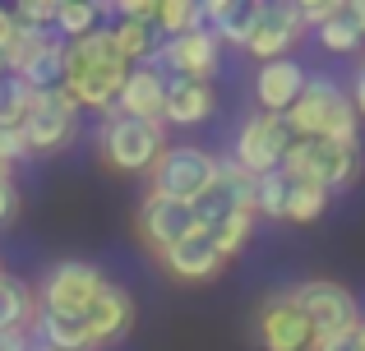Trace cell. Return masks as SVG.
I'll list each match as a JSON object with an SVG mask.
<instances>
[{"label": "cell", "instance_id": "obj_1", "mask_svg": "<svg viewBox=\"0 0 365 351\" xmlns=\"http://www.w3.org/2000/svg\"><path fill=\"white\" fill-rule=\"evenodd\" d=\"M130 70L134 65L120 61L116 42H111V28L102 23L98 33L79 37V42H65V83L61 88L74 98L79 111H102V116H107V111L116 107Z\"/></svg>", "mask_w": 365, "mask_h": 351}, {"label": "cell", "instance_id": "obj_2", "mask_svg": "<svg viewBox=\"0 0 365 351\" xmlns=\"http://www.w3.org/2000/svg\"><path fill=\"white\" fill-rule=\"evenodd\" d=\"M287 130L292 139H333V144H361V116L351 107L347 88L329 74H310L305 79V93L292 102L287 111Z\"/></svg>", "mask_w": 365, "mask_h": 351}, {"label": "cell", "instance_id": "obj_3", "mask_svg": "<svg viewBox=\"0 0 365 351\" xmlns=\"http://www.w3.org/2000/svg\"><path fill=\"white\" fill-rule=\"evenodd\" d=\"M167 125L153 120H134V116H102L98 130V157L111 167L116 176H148L153 162L167 153Z\"/></svg>", "mask_w": 365, "mask_h": 351}, {"label": "cell", "instance_id": "obj_4", "mask_svg": "<svg viewBox=\"0 0 365 351\" xmlns=\"http://www.w3.org/2000/svg\"><path fill=\"white\" fill-rule=\"evenodd\" d=\"M287 180H314L329 194L351 189L361 176V144H333V139H292L282 167Z\"/></svg>", "mask_w": 365, "mask_h": 351}, {"label": "cell", "instance_id": "obj_5", "mask_svg": "<svg viewBox=\"0 0 365 351\" xmlns=\"http://www.w3.org/2000/svg\"><path fill=\"white\" fill-rule=\"evenodd\" d=\"M213 180H217V153H208L199 144H167V153L148 172V194L195 208L213 189Z\"/></svg>", "mask_w": 365, "mask_h": 351}, {"label": "cell", "instance_id": "obj_6", "mask_svg": "<svg viewBox=\"0 0 365 351\" xmlns=\"http://www.w3.org/2000/svg\"><path fill=\"white\" fill-rule=\"evenodd\" d=\"M102 287H107V278H102L98 263L88 259H56L51 268L37 278V310L42 315H74V319H88V310L98 305Z\"/></svg>", "mask_w": 365, "mask_h": 351}, {"label": "cell", "instance_id": "obj_7", "mask_svg": "<svg viewBox=\"0 0 365 351\" xmlns=\"http://www.w3.org/2000/svg\"><path fill=\"white\" fill-rule=\"evenodd\" d=\"M79 116L83 111L74 107V98L65 88L33 93V107H28L24 125H19V135L28 144V157H51L61 148H70L74 135H79Z\"/></svg>", "mask_w": 365, "mask_h": 351}, {"label": "cell", "instance_id": "obj_8", "mask_svg": "<svg viewBox=\"0 0 365 351\" xmlns=\"http://www.w3.org/2000/svg\"><path fill=\"white\" fill-rule=\"evenodd\" d=\"M305 33H310V28H305L296 0H255V33H250L245 56H255L259 65L264 61H287Z\"/></svg>", "mask_w": 365, "mask_h": 351}, {"label": "cell", "instance_id": "obj_9", "mask_svg": "<svg viewBox=\"0 0 365 351\" xmlns=\"http://www.w3.org/2000/svg\"><path fill=\"white\" fill-rule=\"evenodd\" d=\"M292 148V130H287L282 116H268V111H255L250 120H241L236 130V144H232V162L250 176H264V172H277Z\"/></svg>", "mask_w": 365, "mask_h": 351}, {"label": "cell", "instance_id": "obj_10", "mask_svg": "<svg viewBox=\"0 0 365 351\" xmlns=\"http://www.w3.org/2000/svg\"><path fill=\"white\" fill-rule=\"evenodd\" d=\"M287 296L296 300L305 319H310L314 337H329V333H342V328L361 324V305L342 282H329V278H310V282H296Z\"/></svg>", "mask_w": 365, "mask_h": 351}, {"label": "cell", "instance_id": "obj_11", "mask_svg": "<svg viewBox=\"0 0 365 351\" xmlns=\"http://www.w3.org/2000/svg\"><path fill=\"white\" fill-rule=\"evenodd\" d=\"M134 231H139L143 250H148L153 259H162L171 245H180L185 236L199 231V217H195L190 204H171V199H162V194H143L139 213H134Z\"/></svg>", "mask_w": 365, "mask_h": 351}, {"label": "cell", "instance_id": "obj_12", "mask_svg": "<svg viewBox=\"0 0 365 351\" xmlns=\"http://www.w3.org/2000/svg\"><path fill=\"white\" fill-rule=\"evenodd\" d=\"M153 65H158L167 79H199V83H208L217 74V65H222V42L213 37V28H199V33L162 42L158 56H153Z\"/></svg>", "mask_w": 365, "mask_h": 351}, {"label": "cell", "instance_id": "obj_13", "mask_svg": "<svg viewBox=\"0 0 365 351\" xmlns=\"http://www.w3.org/2000/svg\"><path fill=\"white\" fill-rule=\"evenodd\" d=\"M255 342L264 351H310L314 328H310V319L296 310V300L287 296V291H273L255 315Z\"/></svg>", "mask_w": 365, "mask_h": 351}, {"label": "cell", "instance_id": "obj_14", "mask_svg": "<svg viewBox=\"0 0 365 351\" xmlns=\"http://www.w3.org/2000/svg\"><path fill=\"white\" fill-rule=\"evenodd\" d=\"M162 268L171 273L176 282H190V287H199V282H213L217 273L227 268V259H222V250L213 245V236L199 226L195 236H185L180 245H171L167 254H162Z\"/></svg>", "mask_w": 365, "mask_h": 351}, {"label": "cell", "instance_id": "obj_15", "mask_svg": "<svg viewBox=\"0 0 365 351\" xmlns=\"http://www.w3.org/2000/svg\"><path fill=\"white\" fill-rule=\"evenodd\" d=\"M134 319H139V305H134V296L120 287V282H107L98 296V305L88 310V333H93V351H107L130 337Z\"/></svg>", "mask_w": 365, "mask_h": 351}, {"label": "cell", "instance_id": "obj_16", "mask_svg": "<svg viewBox=\"0 0 365 351\" xmlns=\"http://www.w3.org/2000/svg\"><path fill=\"white\" fill-rule=\"evenodd\" d=\"M305 65L301 61H264L255 70V102H259V111H268V116H287L292 111V102L305 93Z\"/></svg>", "mask_w": 365, "mask_h": 351}, {"label": "cell", "instance_id": "obj_17", "mask_svg": "<svg viewBox=\"0 0 365 351\" xmlns=\"http://www.w3.org/2000/svg\"><path fill=\"white\" fill-rule=\"evenodd\" d=\"M167 83H171V79L158 70V65H134L111 111H116V116H134V120H153V125H162V107H167ZM111 111H107V116H111Z\"/></svg>", "mask_w": 365, "mask_h": 351}, {"label": "cell", "instance_id": "obj_18", "mask_svg": "<svg viewBox=\"0 0 365 351\" xmlns=\"http://www.w3.org/2000/svg\"><path fill=\"white\" fill-rule=\"evenodd\" d=\"M213 111H217L213 83H199V79H171L167 83V107H162V125L167 130H199L213 120Z\"/></svg>", "mask_w": 365, "mask_h": 351}, {"label": "cell", "instance_id": "obj_19", "mask_svg": "<svg viewBox=\"0 0 365 351\" xmlns=\"http://www.w3.org/2000/svg\"><path fill=\"white\" fill-rule=\"evenodd\" d=\"M33 342L46 347V351H93V333H88V319H74V315H42V310H37Z\"/></svg>", "mask_w": 365, "mask_h": 351}, {"label": "cell", "instance_id": "obj_20", "mask_svg": "<svg viewBox=\"0 0 365 351\" xmlns=\"http://www.w3.org/2000/svg\"><path fill=\"white\" fill-rule=\"evenodd\" d=\"M33 324H37V291L14 273H0V328L33 333Z\"/></svg>", "mask_w": 365, "mask_h": 351}, {"label": "cell", "instance_id": "obj_21", "mask_svg": "<svg viewBox=\"0 0 365 351\" xmlns=\"http://www.w3.org/2000/svg\"><path fill=\"white\" fill-rule=\"evenodd\" d=\"M107 28H111V42H116V51H120L125 65H153V56H158V46H162V37H158L153 23L116 19V23H107Z\"/></svg>", "mask_w": 365, "mask_h": 351}, {"label": "cell", "instance_id": "obj_22", "mask_svg": "<svg viewBox=\"0 0 365 351\" xmlns=\"http://www.w3.org/2000/svg\"><path fill=\"white\" fill-rule=\"evenodd\" d=\"M102 19H107V5H98V0H56V33H61V42H79V37L98 33Z\"/></svg>", "mask_w": 365, "mask_h": 351}, {"label": "cell", "instance_id": "obj_23", "mask_svg": "<svg viewBox=\"0 0 365 351\" xmlns=\"http://www.w3.org/2000/svg\"><path fill=\"white\" fill-rule=\"evenodd\" d=\"M329 204H333V194L324 185H314V180H292V185H287V213H282V222L310 226V222H319V217L329 213Z\"/></svg>", "mask_w": 365, "mask_h": 351}, {"label": "cell", "instance_id": "obj_24", "mask_svg": "<svg viewBox=\"0 0 365 351\" xmlns=\"http://www.w3.org/2000/svg\"><path fill=\"white\" fill-rule=\"evenodd\" d=\"M153 28H158L162 42L185 37V33H199V28H204V9H199L195 0H158V19H153Z\"/></svg>", "mask_w": 365, "mask_h": 351}, {"label": "cell", "instance_id": "obj_25", "mask_svg": "<svg viewBox=\"0 0 365 351\" xmlns=\"http://www.w3.org/2000/svg\"><path fill=\"white\" fill-rule=\"evenodd\" d=\"M314 37H319V46L333 51V56H361V46H365L356 23H351V14H347V5H342V14H333L329 23L314 28Z\"/></svg>", "mask_w": 365, "mask_h": 351}, {"label": "cell", "instance_id": "obj_26", "mask_svg": "<svg viewBox=\"0 0 365 351\" xmlns=\"http://www.w3.org/2000/svg\"><path fill=\"white\" fill-rule=\"evenodd\" d=\"M33 107V88H28L19 74H5L0 79V130H19Z\"/></svg>", "mask_w": 365, "mask_h": 351}, {"label": "cell", "instance_id": "obj_27", "mask_svg": "<svg viewBox=\"0 0 365 351\" xmlns=\"http://www.w3.org/2000/svg\"><path fill=\"white\" fill-rule=\"evenodd\" d=\"M208 236H213V245L222 250V259L232 263L236 254L250 245V236H255V213H232V217H222V222H217Z\"/></svg>", "mask_w": 365, "mask_h": 351}, {"label": "cell", "instance_id": "obj_28", "mask_svg": "<svg viewBox=\"0 0 365 351\" xmlns=\"http://www.w3.org/2000/svg\"><path fill=\"white\" fill-rule=\"evenodd\" d=\"M287 180L282 172H264V176H255V217H277L282 222V213H287Z\"/></svg>", "mask_w": 365, "mask_h": 351}, {"label": "cell", "instance_id": "obj_29", "mask_svg": "<svg viewBox=\"0 0 365 351\" xmlns=\"http://www.w3.org/2000/svg\"><path fill=\"white\" fill-rule=\"evenodd\" d=\"M14 19H19V28H51L56 0H24V5H14Z\"/></svg>", "mask_w": 365, "mask_h": 351}, {"label": "cell", "instance_id": "obj_30", "mask_svg": "<svg viewBox=\"0 0 365 351\" xmlns=\"http://www.w3.org/2000/svg\"><path fill=\"white\" fill-rule=\"evenodd\" d=\"M310 351H365V324H351V328L329 333V337H314Z\"/></svg>", "mask_w": 365, "mask_h": 351}, {"label": "cell", "instance_id": "obj_31", "mask_svg": "<svg viewBox=\"0 0 365 351\" xmlns=\"http://www.w3.org/2000/svg\"><path fill=\"white\" fill-rule=\"evenodd\" d=\"M19 204H24V194H19V180L9 167H0V226H9L19 217Z\"/></svg>", "mask_w": 365, "mask_h": 351}, {"label": "cell", "instance_id": "obj_32", "mask_svg": "<svg viewBox=\"0 0 365 351\" xmlns=\"http://www.w3.org/2000/svg\"><path fill=\"white\" fill-rule=\"evenodd\" d=\"M296 5H301L305 28H319V23H329L333 14H342V5H338V0H296Z\"/></svg>", "mask_w": 365, "mask_h": 351}, {"label": "cell", "instance_id": "obj_33", "mask_svg": "<svg viewBox=\"0 0 365 351\" xmlns=\"http://www.w3.org/2000/svg\"><path fill=\"white\" fill-rule=\"evenodd\" d=\"M24 157H28L24 135H19V130H0V167H9V172H14Z\"/></svg>", "mask_w": 365, "mask_h": 351}, {"label": "cell", "instance_id": "obj_34", "mask_svg": "<svg viewBox=\"0 0 365 351\" xmlns=\"http://www.w3.org/2000/svg\"><path fill=\"white\" fill-rule=\"evenodd\" d=\"M116 14L130 19V23H153V19H158V5H153V0H120Z\"/></svg>", "mask_w": 365, "mask_h": 351}, {"label": "cell", "instance_id": "obj_35", "mask_svg": "<svg viewBox=\"0 0 365 351\" xmlns=\"http://www.w3.org/2000/svg\"><path fill=\"white\" fill-rule=\"evenodd\" d=\"M14 42H19V19H14L9 5H0V61L14 51Z\"/></svg>", "mask_w": 365, "mask_h": 351}, {"label": "cell", "instance_id": "obj_36", "mask_svg": "<svg viewBox=\"0 0 365 351\" xmlns=\"http://www.w3.org/2000/svg\"><path fill=\"white\" fill-rule=\"evenodd\" d=\"M347 98H351V107H356V116L365 120V61L356 65V79H351V88H347Z\"/></svg>", "mask_w": 365, "mask_h": 351}, {"label": "cell", "instance_id": "obj_37", "mask_svg": "<svg viewBox=\"0 0 365 351\" xmlns=\"http://www.w3.org/2000/svg\"><path fill=\"white\" fill-rule=\"evenodd\" d=\"M0 351H33V333H5L0 328Z\"/></svg>", "mask_w": 365, "mask_h": 351}, {"label": "cell", "instance_id": "obj_38", "mask_svg": "<svg viewBox=\"0 0 365 351\" xmlns=\"http://www.w3.org/2000/svg\"><path fill=\"white\" fill-rule=\"evenodd\" d=\"M347 14H351V23H356L361 42H365V0H356V5H347Z\"/></svg>", "mask_w": 365, "mask_h": 351}, {"label": "cell", "instance_id": "obj_39", "mask_svg": "<svg viewBox=\"0 0 365 351\" xmlns=\"http://www.w3.org/2000/svg\"><path fill=\"white\" fill-rule=\"evenodd\" d=\"M33 351H46V347H37V342H33Z\"/></svg>", "mask_w": 365, "mask_h": 351}, {"label": "cell", "instance_id": "obj_40", "mask_svg": "<svg viewBox=\"0 0 365 351\" xmlns=\"http://www.w3.org/2000/svg\"><path fill=\"white\" fill-rule=\"evenodd\" d=\"M0 273H5V263H0Z\"/></svg>", "mask_w": 365, "mask_h": 351}, {"label": "cell", "instance_id": "obj_41", "mask_svg": "<svg viewBox=\"0 0 365 351\" xmlns=\"http://www.w3.org/2000/svg\"><path fill=\"white\" fill-rule=\"evenodd\" d=\"M361 324H365V319H361Z\"/></svg>", "mask_w": 365, "mask_h": 351}]
</instances>
